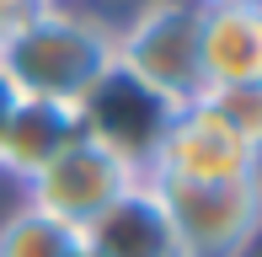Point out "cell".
Listing matches in <instances>:
<instances>
[{
    "mask_svg": "<svg viewBox=\"0 0 262 257\" xmlns=\"http://www.w3.org/2000/svg\"><path fill=\"white\" fill-rule=\"evenodd\" d=\"M113 75V22L91 6H38L0 38V80L27 102L80 113Z\"/></svg>",
    "mask_w": 262,
    "mask_h": 257,
    "instance_id": "1",
    "label": "cell"
},
{
    "mask_svg": "<svg viewBox=\"0 0 262 257\" xmlns=\"http://www.w3.org/2000/svg\"><path fill=\"white\" fill-rule=\"evenodd\" d=\"M198 0H139L123 22H113V70L166 108H187L204 97V59H198Z\"/></svg>",
    "mask_w": 262,
    "mask_h": 257,
    "instance_id": "2",
    "label": "cell"
},
{
    "mask_svg": "<svg viewBox=\"0 0 262 257\" xmlns=\"http://www.w3.org/2000/svg\"><path fill=\"white\" fill-rule=\"evenodd\" d=\"M139 182H145V172H139L134 161L118 156L113 145H102L97 134L80 128L49 166L21 188V204H32L38 215L59 220V225L75 230V236H86L107 209L123 204Z\"/></svg>",
    "mask_w": 262,
    "mask_h": 257,
    "instance_id": "3",
    "label": "cell"
},
{
    "mask_svg": "<svg viewBox=\"0 0 262 257\" xmlns=\"http://www.w3.org/2000/svg\"><path fill=\"white\" fill-rule=\"evenodd\" d=\"M246 177H262L257 150L204 97L166 118L145 166V182L156 188H214V182H246Z\"/></svg>",
    "mask_w": 262,
    "mask_h": 257,
    "instance_id": "4",
    "label": "cell"
},
{
    "mask_svg": "<svg viewBox=\"0 0 262 257\" xmlns=\"http://www.w3.org/2000/svg\"><path fill=\"white\" fill-rule=\"evenodd\" d=\"M156 193L187 257H246L262 236V177L214 182V188H156Z\"/></svg>",
    "mask_w": 262,
    "mask_h": 257,
    "instance_id": "5",
    "label": "cell"
},
{
    "mask_svg": "<svg viewBox=\"0 0 262 257\" xmlns=\"http://www.w3.org/2000/svg\"><path fill=\"white\" fill-rule=\"evenodd\" d=\"M75 134H80V113L54 108V102L16 97L11 113H6V123H0V177L27 188Z\"/></svg>",
    "mask_w": 262,
    "mask_h": 257,
    "instance_id": "6",
    "label": "cell"
},
{
    "mask_svg": "<svg viewBox=\"0 0 262 257\" xmlns=\"http://www.w3.org/2000/svg\"><path fill=\"white\" fill-rule=\"evenodd\" d=\"M198 59L209 91L262 80V6H204Z\"/></svg>",
    "mask_w": 262,
    "mask_h": 257,
    "instance_id": "7",
    "label": "cell"
},
{
    "mask_svg": "<svg viewBox=\"0 0 262 257\" xmlns=\"http://www.w3.org/2000/svg\"><path fill=\"white\" fill-rule=\"evenodd\" d=\"M86 241L107 257H187L177 230H171V220H166V209H161V193L150 182H139L123 204L107 209L86 230Z\"/></svg>",
    "mask_w": 262,
    "mask_h": 257,
    "instance_id": "8",
    "label": "cell"
},
{
    "mask_svg": "<svg viewBox=\"0 0 262 257\" xmlns=\"http://www.w3.org/2000/svg\"><path fill=\"white\" fill-rule=\"evenodd\" d=\"M75 230H64L59 220L38 215L32 204H16L0 220V257H70L75 252Z\"/></svg>",
    "mask_w": 262,
    "mask_h": 257,
    "instance_id": "9",
    "label": "cell"
},
{
    "mask_svg": "<svg viewBox=\"0 0 262 257\" xmlns=\"http://www.w3.org/2000/svg\"><path fill=\"white\" fill-rule=\"evenodd\" d=\"M204 102H209V108H214L225 123L235 128V134L246 139V145L257 150V161H262V80H241V86H214V91H204Z\"/></svg>",
    "mask_w": 262,
    "mask_h": 257,
    "instance_id": "10",
    "label": "cell"
},
{
    "mask_svg": "<svg viewBox=\"0 0 262 257\" xmlns=\"http://www.w3.org/2000/svg\"><path fill=\"white\" fill-rule=\"evenodd\" d=\"M32 11H38V0H0V38H6L11 27H21Z\"/></svg>",
    "mask_w": 262,
    "mask_h": 257,
    "instance_id": "11",
    "label": "cell"
},
{
    "mask_svg": "<svg viewBox=\"0 0 262 257\" xmlns=\"http://www.w3.org/2000/svg\"><path fill=\"white\" fill-rule=\"evenodd\" d=\"M11 102H16V91H11L6 80H0V123H6V113H11Z\"/></svg>",
    "mask_w": 262,
    "mask_h": 257,
    "instance_id": "12",
    "label": "cell"
},
{
    "mask_svg": "<svg viewBox=\"0 0 262 257\" xmlns=\"http://www.w3.org/2000/svg\"><path fill=\"white\" fill-rule=\"evenodd\" d=\"M70 257H107V252H97V247H91L86 236H80V241H75V252H70Z\"/></svg>",
    "mask_w": 262,
    "mask_h": 257,
    "instance_id": "13",
    "label": "cell"
},
{
    "mask_svg": "<svg viewBox=\"0 0 262 257\" xmlns=\"http://www.w3.org/2000/svg\"><path fill=\"white\" fill-rule=\"evenodd\" d=\"M198 6H262V0H198Z\"/></svg>",
    "mask_w": 262,
    "mask_h": 257,
    "instance_id": "14",
    "label": "cell"
},
{
    "mask_svg": "<svg viewBox=\"0 0 262 257\" xmlns=\"http://www.w3.org/2000/svg\"><path fill=\"white\" fill-rule=\"evenodd\" d=\"M38 6H91V0H38Z\"/></svg>",
    "mask_w": 262,
    "mask_h": 257,
    "instance_id": "15",
    "label": "cell"
}]
</instances>
